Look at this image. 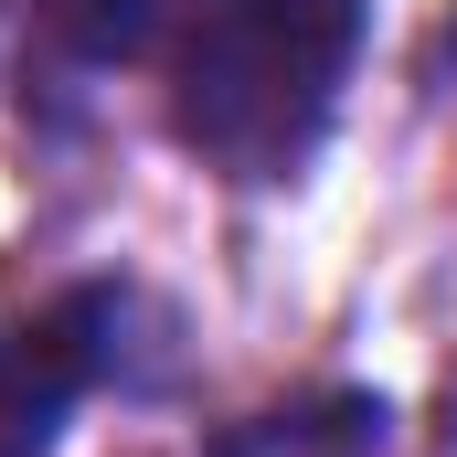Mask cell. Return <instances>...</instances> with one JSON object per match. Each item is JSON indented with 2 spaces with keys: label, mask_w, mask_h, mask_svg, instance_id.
Masks as SVG:
<instances>
[{
  "label": "cell",
  "mask_w": 457,
  "mask_h": 457,
  "mask_svg": "<svg viewBox=\"0 0 457 457\" xmlns=\"http://www.w3.org/2000/svg\"><path fill=\"white\" fill-rule=\"evenodd\" d=\"M86 394V361L64 341V320H0V457H54L64 415Z\"/></svg>",
  "instance_id": "obj_2"
},
{
  "label": "cell",
  "mask_w": 457,
  "mask_h": 457,
  "mask_svg": "<svg viewBox=\"0 0 457 457\" xmlns=\"http://www.w3.org/2000/svg\"><path fill=\"white\" fill-rule=\"evenodd\" d=\"M43 21H54L86 64H128V54H149V43L192 32L203 0H43Z\"/></svg>",
  "instance_id": "obj_4"
},
{
  "label": "cell",
  "mask_w": 457,
  "mask_h": 457,
  "mask_svg": "<svg viewBox=\"0 0 457 457\" xmlns=\"http://www.w3.org/2000/svg\"><path fill=\"white\" fill-rule=\"evenodd\" d=\"M372 0H203L181 32L170 128L224 181H298L361 64Z\"/></svg>",
  "instance_id": "obj_1"
},
{
  "label": "cell",
  "mask_w": 457,
  "mask_h": 457,
  "mask_svg": "<svg viewBox=\"0 0 457 457\" xmlns=\"http://www.w3.org/2000/svg\"><path fill=\"white\" fill-rule=\"evenodd\" d=\"M213 457H383V404L372 394H309V404L245 415L234 436H213Z\"/></svg>",
  "instance_id": "obj_3"
}]
</instances>
